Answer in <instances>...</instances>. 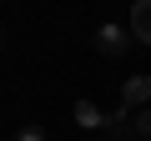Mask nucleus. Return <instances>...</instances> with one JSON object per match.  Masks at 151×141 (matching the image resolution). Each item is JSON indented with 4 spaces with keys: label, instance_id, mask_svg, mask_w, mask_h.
<instances>
[{
    "label": "nucleus",
    "instance_id": "nucleus-1",
    "mask_svg": "<svg viewBox=\"0 0 151 141\" xmlns=\"http://www.w3.org/2000/svg\"><path fill=\"white\" fill-rule=\"evenodd\" d=\"M126 45H131V30H126V25H116V20H106V25L96 30V50H101V55H121Z\"/></svg>",
    "mask_w": 151,
    "mask_h": 141
},
{
    "label": "nucleus",
    "instance_id": "nucleus-2",
    "mask_svg": "<svg viewBox=\"0 0 151 141\" xmlns=\"http://www.w3.org/2000/svg\"><path fill=\"white\" fill-rule=\"evenodd\" d=\"M121 106H126V111H146V106H151V76H131V81L121 86Z\"/></svg>",
    "mask_w": 151,
    "mask_h": 141
},
{
    "label": "nucleus",
    "instance_id": "nucleus-3",
    "mask_svg": "<svg viewBox=\"0 0 151 141\" xmlns=\"http://www.w3.org/2000/svg\"><path fill=\"white\" fill-rule=\"evenodd\" d=\"M126 30H131V40H146V45H151V0H136V5H131Z\"/></svg>",
    "mask_w": 151,
    "mask_h": 141
},
{
    "label": "nucleus",
    "instance_id": "nucleus-4",
    "mask_svg": "<svg viewBox=\"0 0 151 141\" xmlns=\"http://www.w3.org/2000/svg\"><path fill=\"white\" fill-rule=\"evenodd\" d=\"M76 126H86V131H96V126H106V116H101V106H96V101H76Z\"/></svg>",
    "mask_w": 151,
    "mask_h": 141
},
{
    "label": "nucleus",
    "instance_id": "nucleus-5",
    "mask_svg": "<svg viewBox=\"0 0 151 141\" xmlns=\"http://www.w3.org/2000/svg\"><path fill=\"white\" fill-rule=\"evenodd\" d=\"M131 136H136V141H151V106L131 116Z\"/></svg>",
    "mask_w": 151,
    "mask_h": 141
},
{
    "label": "nucleus",
    "instance_id": "nucleus-6",
    "mask_svg": "<svg viewBox=\"0 0 151 141\" xmlns=\"http://www.w3.org/2000/svg\"><path fill=\"white\" fill-rule=\"evenodd\" d=\"M15 141H50V136H45L40 126H20V131H15Z\"/></svg>",
    "mask_w": 151,
    "mask_h": 141
},
{
    "label": "nucleus",
    "instance_id": "nucleus-7",
    "mask_svg": "<svg viewBox=\"0 0 151 141\" xmlns=\"http://www.w3.org/2000/svg\"><path fill=\"white\" fill-rule=\"evenodd\" d=\"M0 40H5V30H0Z\"/></svg>",
    "mask_w": 151,
    "mask_h": 141
}]
</instances>
